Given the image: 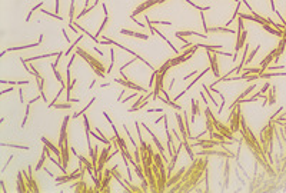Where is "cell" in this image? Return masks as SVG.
<instances>
[{
    "label": "cell",
    "instance_id": "obj_1",
    "mask_svg": "<svg viewBox=\"0 0 286 193\" xmlns=\"http://www.w3.org/2000/svg\"><path fill=\"white\" fill-rule=\"evenodd\" d=\"M206 54H208L209 60H210V64H212V72H213V75L217 79H220V73H219V64H217V62H216V57H217V54L216 53H213L212 50H206Z\"/></svg>",
    "mask_w": 286,
    "mask_h": 193
},
{
    "label": "cell",
    "instance_id": "obj_2",
    "mask_svg": "<svg viewBox=\"0 0 286 193\" xmlns=\"http://www.w3.org/2000/svg\"><path fill=\"white\" fill-rule=\"evenodd\" d=\"M115 82H116V83H119V84H122V86H124V87H129V89L137 90V92H143V93H147V90L144 89V87L139 86V84L132 83L130 80H124V79H115Z\"/></svg>",
    "mask_w": 286,
    "mask_h": 193
},
{
    "label": "cell",
    "instance_id": "obj_3",
    "mask_svg": "<svg viewBox=\"0 0 286 193\" xmlns=\"http://www.w3.org/2000/svg\"><path fill=\"white\" fill-rule=\"evenodd\" d=\"M42 142H43V145H46L47 148L52 150L53 153L57 154V159H59V160H63V154H62V150H60V148H56V146H54V145H52V143L47 140L46 137H42Z\"/></svg>",
    "mask_w": 286,
    "mask_h": 193
},
{
    "label": "cell",
    "instance_id": "obj_4",
    "mask_svg": "<svg viewBox=\"0 0 286 193\" xmlns=\"http://www.w3.org/2000/svg\"><path fill=\"white\" fill-rule=\"evenodd\" d=\"M282 76H286V72H272V73H260L259 77L260 79H270V77H282Z\"/></svg>",
    "mask_w": 286,
    "mask_h": 193
},
{
    "label": "cell",
    "instance_id": "obj_5",
    "mask_svg": "<svg viewBox=\"0 0 286 193\" xmlns=\"http://www.w3.org/2000/svg\"><path fill=\"white\" fill-rule=\"evenodd\" d=\"M42 43V40H39L37 43H32V45H26V46H16V47H9L6 49V51H16V50H25V49H30V47H36Z\"/></svg>",
    "mask_w": 286,
    "mask_h": 193
},
{
    "label": "cell",
    "instance_id": "obj_6",
    "mask_svg": "<svg viewBox=\"0 0 286 193\" xmlns=\"http://www.w3.org/2000/svg\"><path fill=\"white\" fill-rule=\"evenodd\" d=\"M120 33H122V34H127V36H132V37L143 39V40H146V39L149 37L147 34H142V33H136V32H130V30H124V29H122V30H120Z\"/></svg>",
    "mask_w": 286,
    "mask_h": 193
},
{
    "label": "cell",
    "instance_id": "obj_7",
    "mask_svg": "<svg viewBox=\"0 0 286 193\" xmlns=\"http://www.w3.org/2000/svg\"><path fill=\"white\" fill-rule=\"evenodd\" d=\"M255 89H256V84H255V83H253V84H250V86H249V87H247V89L245 90V92H243V93H242L241 96H239V97H238V99H236V100H235L233 106H236V104H238V103H239V100H241V99H243V97H245V96H247V95H249V93H252V92H253ZM233 106H232V107H233Z\"/></svg>",
    "mask_w": 286,
    "mask_h": 193
},
{
    "label": "cell",
    "instance_id": "obj_8",
    "mask_svg": "<svg viewBox=\"0 0 286 193\" xmlns=\"http://www.w3.org/2000/svg\"><path fill=\"white\" fill-rule=\"evenodd\" d=\"M199 115V103L195 100V97L192 99V122H195V117Z\"/></svg>",
    "mask_w": 286,
    "mask_h": 193
},
{
    "label": "cell",
    "instance_id": "obj_9",
    "mask_svg": "<svg viewBox=\"0 0 286 193\" xmlns=\"http://www.w3.org/2000/svg\"><path fill=\"white\" fill-rule=\"evenodd\" d=\"M95 100H96V97H92V100H90L89 103H87V106H86L85 109H83V110H80V112H77V113H74V115H73V117H79V116H83V115L86 113V110H87V109H89V107L92 106V104H93V102H95Z\"/></svg>",
    "mask_w": 286,
    "mask_h": 193
},
{
    "label": "cell",
    "instance_id": "obj_10",
    "mask_svg": "<svg viewBox=\"0 0 286 193\" xmlns=\"http://www.w3.org/2000/svg\"><path fill=\"white\" fill-rule=\"evenodd\" d=\"M74 4H76V0H70V12H69V23H73V19H74Z\"/></svg>",
    "mask_w": 286,
    "mask_h": 193
},
{
    "label": "cell",
    "instance_id": "obj_11",
    "mask_svg": "<svg viewBox=\"0 0 286 193\" xmlns=\"http://www.w3.org/2000/svg\"><path fill=\"white\" fill-rule=\"evenodd\" d=\"M1 146H4V148L22 149V150H29V146H22V145H14V143H1Z\"/></svg>",
    "mask_w": 286,
    "mask_h": 193
},
{
    "label": "cell",
    "instance_id": "obj_12",
    "mask_svg": "<svg viewBox=\"0 0 286 193\" xmlns=\"http://www.w3.org/2000/svg\"><path fill=\"white\" fill-rule=\"evenodd\" d=\"M1 83H7V84H12V86H14V84L22 86V84H29L30 82L29 80H17V82H14V80H1Z\"/></svg>",
    "mask_w": 286,
    "mask_h": 193
},
{
    "label": "cell",
    "instance_id": "obj_13",
    "mask_svg": "<svg viewBox=\"0 0 286 193\" xmlns=\"http://www.w3.org/2000/svg\"><path fill=\"white\" fill-rule=\"evenodd\" d=\"M259 49H260V45H258V46H256V47H255V49H253V50H252V51H250V53H249V54H247L246 63H250V62L253 60V57H255V56H256V53L259 51Z\"/></svg>",
    "mask_w": 286,
    "mask_h": 193
},
{
    "label": "cell",
    "instance_id": "obj_14",
    "mask_svg": "<svg viewBox=\"0 0 286 193\" xmlns=\"http://www.w3.org/2000/svg\"><path fill=\"white\" fill-rule=\"evenodd\" d=\"M98 3H99V0H96V1H95V4H92V6H89V7H87V9H83V12H80V13H79L77 19H80V17H83V16H85V14H86V13L92 12V10H93L95 7L98 6Z\"/></svg>",
    "mask_w": 286,
    "mask_h": 193
},
{
    "label": "cell",
    "instance_id": "obj_15",
    "mask_svg": "<svg viewBox=\"0 0 286 193\" xmlns=\"http://www.w3.org/2000/svg\"><path fill=\"white\" fill-rule=\"evenodd\" d=\"M185 1H188L190 6H193L195 9H197L199 12H205V10H209V9H210V6H197V4H195L192 0H185Z\"/></svg>",
    "mask_w": 286,
    "mask_h": 193
},
{
    "label": "cell",
    "instance_id": "obj_16",
    "mask_svg": "<svg viewBox=\"0 0 286 193\" xmlns=\"http://www.w3.org/2000/svg\"><path fill=\"white\" fill-rule=\"evenodd\" d=\"M113 64H115V50L110 49V64H109V67L106 69V73H110L112 69H113Z\"/></svg>",
    "mask_w": 286,
    "mask_h": 193
},
{
    "label": "cell",
    "instance_id": "obj_17",
    "mask_svg": "<svg viewBox=\"0 0 286 193\" xmlns=\"http://www.w3.org/2000/svg\"><path fill=\"white\" fill-rule=\"evenodd\" d=\"M82 39H83V34H80V37H79L77 40H76V42H74V43H73L72 46H69V49H67V50L65 51V54H66V56H69V53H70V51L73 50V49H74V47H76V46L79 45V43H80V40H82Z\"/></svg>",
    "mask_w": 286,
    "mask_h": 193
},
{
    "label": "cell",
    "instance_id": "obj_18",
    "mask_svg": "<svg viewBox=\"0 0 286 193\" xmlns=\"http://www.w3.org/2000/svg\"><path fill=\"white\" fill-rule=\"evenodd\" d=\"M46 152L43 150V153H42V156H40V160H39V163H37V166H36V170H40L42 167H43V165H45V162H46Z\"/></svg>",
    "mask_w": 286,
    "mask_h": 193
},
{
    "label": "cell",
    "instance_id": "obj_19",
    "mask_svg": "<svg viewBox=\"0 0 286 193\" xmlns=\"http://www.w3.org/2000/svg\"><path fill=\"white\" fill-rule=\"evenodd\" d=\"M280 69H286V66H283V64H280V66H278V64H269L266 67V70H272V72L280 70Z\"/></svg>",
    "mask_w": 286,
    "mask_h": 193
},
{
    "label": "cell",
    "instance_id": "obj_20",
    "mask_svg": "<svg viewBox=\"0 0 286 193\" xmlns=\"http://www.w3.org/2000/svg\"><path fill=\"white\" fill-rule=\"evenodd\" d=\"M202 86H203V89L206 90V95H208V96H209V99H210V100H212V103H213L214 106H217V102H216V100H214V99H213V96H212V93H210V92H209V86H206V84H205V83L202 84Z\"/></svg>",
    "mask_w": 286,
    "mask_h": 193
},
{
    "label": "cell",
    "instance_id": "obj_21",
    "mask_svg": "<svg viewBox=\"0 0 286 193\" xmlns=\"http://www.w3.org/2000/svg\"><path fill=\"white\" fill-rule=\"evenodd\" d=\"M42 13H45V14H47V16H50V17H54V19H57V20H63V17L60 16V14H57V13H50V12H47V10H42Z\"/></svg>",
    "mask_w": 286,
    "mask_h": 193
},
{
    "label": "cell",
    "instance_id": "obj_22",
    "mask_svg": "<svg viewBox=\"0 0 286 193\" xmlns=\"http://www.w3.org/2000/svg\"><path fill=\"white\" fill-rule=\"evenodd\" d=\"M29 113H30V103L26 106V115H25V119H23V122H22V129H25V126H26V120H27V117H29Z\"/></svg>",
    "mask_w": 286,
    "mask_h": 193
},
{
    "label": "cell",
    "instance_id": "obj_23",
    "mask_svg": "<svg viewBox=\"0 0 286 193\" xmlns=\"http://www.w3.org/2000/svg\"><path fill=\"white\" fill-rule=\"evenodd\" d=\"M54 107H57V109H70L72 104H69V103H66V104H60V103H56V104H54Z\"/></svg>",
    "mask_w": 286,
    "mask_h": 193
},
{
    "label": "cell",
    "instance_id": "obj_24",
    "mask_svg": "<svg viewBox=\"0 0 286 193\" xmlns=\"http://www.w3.org/2000/svg\"><path fill=\"white\" fill-rule=\"evenodd\" d=\"M76 57H77V51L74 53V54H72V57H70V62H69V64H67V69H70L72 67V64H73V62L76 60Z\"/></svg>",
    "mask_w": 286,
    "mask_h": 193
},
{
    "label": "cell",
    "instance_id": "obj_25",
    "mask_svg": "<svg viewBox=\"0 0 286 193\" xmlns=\"http://www.w3.org/2000/svg\"><path fill=\"white\" fill-rule=\"evenodd\" d=\"M59 10H60V0H56V4H54V12L59 14Z\"/></svg>",
    "mask_w": 286,
    "mask_h": 193
},
{
    "label": "cell",
    "instance_id": "obj_26",
    "mask_svg": "<svg viewBox=\"0 0 286 193\" xmlns=\"http://www.w3.org/2000/svg\"><path fill=\"white\" fill-rule=\"evenodd\" d=\"M196 73H197V72H192V73H189V75H188V76H185V77H183V80H188V79H190V77H193V76H195V75H196Z\"/></svg>",
    "mask_w": 286,
    "mask_h": 193
},
{
    "label": "cell",
    "instance_id": "obj_27",
    "mask_svg": "<svg viewBox=\"0 0 286 193\" xmlns=\"http://www.w3.org/2000/svg\"><path fill=\"white\" fill-rule=\"evenodd\" d=\"M17 92H19V97H20V102L23 103V102H25V96H23V90H22V89H19V90H17Z\"/></svg>",
    "mask_w": 286,
    "mask_h": 193
},
{
    "label": "cell",
    "instance_id": "obj_28",
    "mask_svg": "<svg viewBox=\"0 0 286 193\" xmlns=\"http://www.w3.org/2000/svg\"><path fill=\"white\" fill-rule=\"evenodd\" d=\"M62 33H63V36H65L66 40H67V42H70V37H69V34H67V32H66V29H62Z\"/></svg>",
    "mask_w": 286,
    "mask_h": 193
},
{
    "label": "cell",
    "instance_id": "obj_29",
    "mask_svg": "<svg viewBox=\"0 0 286 193\" xmlns=\"http://www.w3.org/2000/svg\"><path fill=\"white\" fill-rule=\"evenodd\" d=\"M9 92H13V86H12V87H10V89L1 90V92H0V95H1V96H3V95H6V93H9Z\"/></svg>",
    "mask_w": 286,
    "mask_h": 193
},
{
    "label": "cell",
    "instance_id": "obj_30",
    "mask_svg": "<svg viewBox=\"0 0 286 193\" xmlns=\"http://www.w3.org/2000/svg\"><path fill=\"white\" fill-rule=\"evenodd\" d=\"M165 116H166V115H162L160 117H159V119H156V120H155V124H159V123H160V120H165Z\"/></svg>",
    "mask_w": 286,
    "mask_h": 193
},
{
    "label": "cell",
    "instance_id": "obj_31",
    "mask_svg": "<svg viewBox=\"0 0 286 193\" xmlns=\"http://www.w3.org/2000/svg\"><path fill=\"white\" fill-rule=\"evenodd\" d=\"M135 96H137V93H135V95H132V96H127V97H126V99H124V100H123V103H126V102H129L130 99H133V97H135Z\"/></svg>",
    "mask_w": 286,
    "mask_h": 193
},
{
    "label": "cell",
    "instance_id": "obj_32",
    "mask_svg": "<svg viewBox=\"0 0 286 193\" xmlns=\"http://www.w3.org/2000/svg\"><path fill=\"white\" fill-rule=\"evenodd\" d=\"M270 1V7H272V12L275 13V10H276V7H275V0H269Z\"/></svg>",
    "mask_w": 286,
    "mask_h": 193
},
{
    "label": "cell",
    "instance_id": "obj_33",
    "mask_svg": "<svg viewBox=\"0 0 286 193\" xmlns=\"http://www.w3.org/2000/svg\"><path fill=\"white\" fill-rule=\"evenodd\" d=\"M124 93H126V90H122V92H120V95H119V99H117V100H119V102H120V100H122V97L124 96Z\"/></svg>",
    "mask_w": 286,
    "mask_h": 193
},
{
    "label": "cell",
    "instance_id": "obj_34",
    "mask_svg": "<svg viewBox=\"0 0 286 193\" xmlns=\"http://www.w3.org/2000/svg\"><path fill=\"white\" fill-rule=\"evenodd\" d=\"M103 13H104V16H109V12H107V7H106V4L103 3Z\"/></svg>",
    "mask_w": 286,
    "mask_h": 193
},
{
    "label": "cell",
    "instance_id": "obj_35",
    "mask_svg": "<svg viewBox=\"0 0 286 193\" xmlns=\"http://www.w3.org/2000/svg\"><path fill=\"white\" fill-rule=\"evenodd\" d=\"M153 112H162V109H147V113H153Z\"/></svg>",
    "mask_w": 286,
    "mask_h": 193
},
{
    "label": "cell",
    "instance_id": "obj_36",
    "mask_svg": "<svg viewBox=\"0 0 286 193\" xmlns=\"http://www.w3.org/2000/svg\"><path fill=\"white\" fill-rule=\"evenodd\" d=\"M95 84H96V80H92L90 86H89V89H92V87H93V86H95Z\"/></svg>",
    "mask_w": 286,
    "mask_h": 193
},
{
    "label": "cell",
    "instance_id": "obj_37",
    "mask_svg": "<svg viewBox=\"0 0 286 193\" xmlns=\"http://www.w3.org/2000/svg\"><path fill=\"white\" fill-rule=\"evenodd\" d=\"M89 3H90V0H86V1H85V9L89 7Z\"/></svg>",
    "mask_w": 286,
    "mask_h": 193
}]
</instances>
